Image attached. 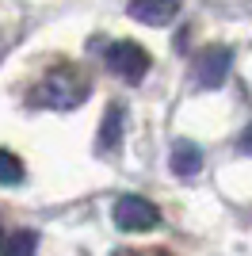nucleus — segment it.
<instances>
[{
    "mask_svg": "<svg viewBox=\"0 0 252 256\" xmlns=\"http://www.w3.org/2000/svg\"><path fill=\"white\" fill-rule=\"evenodd\" d=\"M84 96H88V80L76 73L73 65H62V69H54V73L42 80V104L46 107L69 111V107H76Z\"/></svg>",
    "mask_w": 252,
    "mask_h": 256,
    "instance_id": "1",
    "label": "nucleus"
},
{
    "mask_svg": "<svg viewBox=\"0 0 252 256\" xmlns=\"http://www.w3.org/2000/svg\"><path fill=\"white\" fill-rule=\"evenodd\" d=\"M34 248H38V234L31 230H20L8 241H0V256H34Z\"/></svg>",
    "mask_w": 252,
    "mask_h": 256,
    "instance_id": "8",
    "label": "nucleus"
},
{
    "mask_svg": "<svg viewBox=\"0 0 252 256\" xmlns=\"http://www.w3.org/2000/svg\"><path fill=\"white\" fill-rule=\"evenodd\" d=\"M122 118H126V107L122 104H111L104 111V122H100V134H96V153L107 157L122 146Z\"/></svg>",
    "mask_w": 252,
    "mask_h": 256,
    "instance_id": "6",
    "label": "nucleus"
},
{
    "mask_svg": "<svg viewBox=\"0 0 252 256\" xmlns=\"http://www.w3.org/2000/svg\"><path fill=\"white\" fill-rule=\"evenodd\" d=\"M104 62H107V69H111L115 76H122L126 84H138V80L149 73V50L138 46V42H130V38L111 42L107 54H104Z\"/></svg>",
    "mask_w": 252,
    "mask_h": 256,
    "instance_id": "3",
    "label": "nucleus"
},
{
    "mask_svg": "<svg viewBox=\"0 0 252 256\" xmlns=\"http://www.w3.org/2000/svg\"><path fill=\"white\" fill-rule=\"evenodd\" d=\"M0 184H8V188L23 184V160L12 150H0Z\"/></svg>",
    "mask_w": 252,
    "mask_h": 256,
    "instance_id": "9",
    "label": "nucleus"
},
{
    "mask_svg": "<svg viewBox=\"0 0 252 256\" xmlns=\"http://www.w3.org/2000/svg\"><path fill=\"white\" fill-rule=\"evenodd\" d=\"M230 65H233V50L230 46H206V50L195 58V69H191V76H195V84L199 88H222V80L230 76Z\"/></svg>",
    "mask_w": 252,
    "mask_h": 256,
    "instance_id": "4",
    "label": "nucleus"
},
{
    "mask_svg": "<svg viewBox=\"0 0 252 256\" xmlns=\"http://www.w3.org/2000/svg\"><path fill=\"white\" fill-rule=\"evenodd\" d=\"M180 12V0H130V16L146 27H168Z\"/></svg>",
    "mask_w": 252,
    "mask_h": 256,
    "instance_id": "5",
    "label": "nucleus"
},
{
    "mask_svg": "<svg viewBox=\"0 0 252 256\" xmlns=\"http://www.w3.org/2000/svg\"><path fill=\"white\" fill-rule=\"evenodd\" d=\"M111 218H115V226L122 234H149V230L160 226V210L149 203V199H142V195H122V199H115Z\"/></svg>",
    "mask_w": 252,
    "mask_h": 256,
    "instance_id": "2",
    "label": "nucleus"
},
{
    "mask_svg": "<svg viewBox=\"0 0 252 256\" xmlns=\"http://www.w3.org/2000/svg\"><path fill=\"white\" fill-rule=\"evenodd\" d=\"M241 153H248V157H252V122L244 126V134H241Z\"/></svg>",
    "mask_w": 252,
    "mask_h": 256,
    "instance_id": "10",
    "label": "nucleus"
},
{
    "mask_svg": "<svg viewBox=\"0 0 252 256\" xmlns=\"http://www.w3.org/2000/svg\"><path fill=\"white\" fill-rule=\"evenodd\" d=\"M168 164H172V172H176V176L191 180V176H199V168H202V150L195 146V142H176V146H172Z\"/></svg>",
    "mask_w": 252,
    "mask_h": 256,
    "instance_id": "7",
    "label": "nucleus"
}]
</instances>
